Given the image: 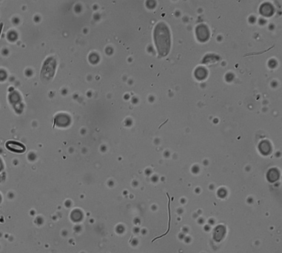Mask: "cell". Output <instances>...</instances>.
Here are the masks:
<instances>
[{
	"label": "cell",
	"mask_w": 282,
	"mask_h": 253,
	"mask_svg": "<svg viewBox=\"0 0 282 253\" xmlns=\"http://www.w3.org/2000/svg\"><path fill=\"white\" fill-rule=\"evenodd\" d=\"M156 40L159 53L166 55L170 48V37L167 28L163 24L158 25L156 31Z\"/></svg>",
	"instance_id": "6da1fadb"
},
{
	"label": "cell",
	"mask_w": 282,
	"mask_h": 253,
	"mask_svg": "<svg viewBox=\"0 0 282 253\" xmlns=\"http://www.w3.org/2000/svg\"><path fill=\"white\" fill-rule=\"evenodd\" d=\"M84 212L83 211L79 209H75L70 212V218L72 222L74 224H80L84 220Z\"/></svg>",
	"instance_id": "7a4b0ae2"
},
{
	"label": "cell",
	"mask_w": 282,
	"mask_h": 253,
	"mask_svg": "<svg viewBox=\"0 0 282 253\" xmlns=\"http://www.w3.org/2000/svg\"><path fill=\"white\" fill-rule=\"evenodd\" d=\"M34 223L36 224L37 226H42L44 223V219L42 216H37L36 217L35 220H34Z\"/></svg>",
	"instance_id": "3957f363"
},
{
	"label": "cell",
	"mask_w": 282,
	"mask_h": 253,
	"mask_svg": "<svg viewBox=\"0 0 282 253\" xmlns=\"http://www.w3.org/2000/svg\"><path fill=\"white\" fill-rule=\"evenodd\" d=\"M73 230H74V232L76 233L82 232V230H83V226H82V224H76V225L74 226V227H73Z\"/></svg>",
	"instance_id": "277c9868"
},
{
	"label": "cell",
	"mask_w": 282,
	"mask_h": 253,
	"mask_svg": "<svg viewBox=\"0 0 282 253\" xmlns=\"http://www.w3.org/2000/svg\"><path fill=\"white\" fill-rule=\"evenodd\" d=\"M64 205H65V206L66 207V208L70 209V208H71L72 207V206H73V203H72V201L70 200V199H68V200H66L65 202H64Z\"/></svg>",
	"instance_id": "5b68a950"
},
{
	"label": "cell",
	"mask_w": 282,
	"mask_h": 253,
	"mask_svg": "<svg viewBox=\"0 0 282 253\" xmlns=\"http://www.w3.org/2000/svg\"><path fill=\"white\" fill-rule=\"evenodd\" d=\"M68 234H69V232H68V230L67 229H64L61 232V235L62 236V237L66 238V237H68Z\"/></svg>",
	"instance_id": "8992f818"
},
{
	"label": "cell",
	"mask_w": 282,
	"mask_h": 253,
	"mask_svg": "<svg viewBox=\"0 0 282 253\" xmlns=\"http://www.w3.org/2000/svg\"><path fill=\"white\" fill-rule=\"evenodd\" d=\"M124 227H123L122 226H121V225H119V226H118L117 227H116V232L117 233H119V234H121V233H122L123 232H124Z\"/></svg>",
	"instance_id": "52a82bcc"
},
{
	"label": "cell",
	"mask_w": 282,
	"mask_h": 253,
	"mask_svg": "<svg viewBox=\"0 0 282 253\" xmlns=\"http://www.w3.org/2000/svg\"><path fill=\"white\" fill-rule=\"evenodd\" d=\"M10 197H9V198H10V199L14 198V194L13 193V192H9V193H8V196H10Z\"/></svg>",
	"instance_id": "ba28073f"
},
{
	"label": "cell",
	"mask_w": 282,
	"mask_h": 253,
	"mask_svg": "<svg viewBox=\"0 0 282 253\" xmlns=\"http://www.w3.org/2000/svg\"><path fill=\"white\" fill-rule=\"evenodd\" d=\"M30 215H32V216H34L35 215H36V211H34V210L30 211Z\"/></svg>",
	"instance_id": "9c48e42d"
},
{
	"label": "cell",
	"mask_w": 282,
	"mask_h": 253,
	"mask_svg": "<svg viewBox=\"0 0 282 253\" xmlns=\"http://www.w3.org/2000/svg\"><path fill=\"white\" fill-rule=\"evenodd\" d=\"M2 168H3V166H2V163L1 162V161H0V171H2Z\"/></svg>",
	"instance_id": "30bf717a"
},
{
	"label": "cell",
	"mask_w": 282,
	"mask_h": 253,
	"mask_svg": "<svg viewBox=\"0 0 282 253\" xmlns=\"http://www.w3.org/2000/svg\"><path fill=\"white\" fill-rule=\"evenodd\" d=\"M1 202H2V196L0 195V204H1Z\"/></svg>",
	"instance_id": "8fae6325"
},
{
	"label": "cell",
	"mask_w": 282,
	"mask_h": 253,
	"mask_svg": "<svg viewBox=\"0 0 282 253\" xmlns=\"http://www.w3.org/2000/svg\"><path fill=\"white\" fill-rule=\"evenodd\" d=\"M2 232H0V238H1V237H2Z\"/></svg>",
	"instance_id": "7c38bea8"
},
{
	"label": "cell",
	"mask_w": 282,
	"mask_h": 253,
	"mask_svg": "<svg viewBox=\"0 0 282 253\" xmlns=\"http://www.w3.org/2000/svg\"><path fill=\"white\" fill-rule=\"evenodd\" d=\"M81 253H85V252H81Z\"/></svg>",
	"instance_id": "4fadbf2b"
},
{
	"label": "cell",
	"mask_w": 282,
	"mask_h": 253,
	"mask_svg": "<svg viewBox=\"0 0 282 253\" xmlns=\"http://www.w3.org/2000/svg\"></svg>",
	"instance_id": "5bb4252c"
}]
</instances>
